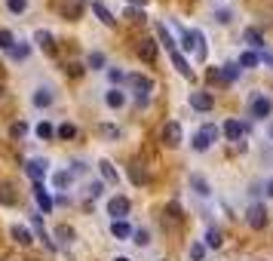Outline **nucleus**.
<instances>
[{"instance_id":"nucleus-1","label":"nucleus","mask_w":273,"mask_h":261,"mask_svg":"<svg viewBox=\"0 0 273 261\" xmlns=\"http://www.w3.org/2000/svg\"><path fill=\"white\" fill-rule=\"evenodd\" d=\"M181 46L187 52H193L196 62H206V37L203 31H181Z\"/></svg>"},{"instance_id":"nucleus-2","label":"nucleus","mask_w":273,"mask_h":261,"mask_svg":"<svg viewBox=\"0 0 273 261\" xmlns=\"http://www.w3.org/2000/svg\"><path fill=\"white\" fill-rule=\"evenodd\" d=\"M126 83H129L132 89H135V101H138L141 108H144V104H148V98H151L154 83H151L148 77H141V74H126Z\"/></svg>"},{"instance_id":"nucleus-3","label":"nucleus","mask_w":273,"mask_h":261,"mask_svg":"<svg viewBox=\"0 0 273 261\" xmlns=\"http://www.w3.org/2000/svg\"><path fill=\"white\" fill-rule=\"evenodd\" d=\"M218 135H221V132H218V126H215V123H206L203 129L193 132V142H190V145H193V151H209Z\"/></svg>"},{"instance_id":"nucleus-4","label":"nucleus","mask_w":273,"mask_h":261,"mask_svg":"<svg viewBox=\"0 0 273 261\" xmlns=\"http://www.w3.org/2000/svg\"><path fill=\"white\" fill-rule=\"evenodd\" d=\"M246 221L252 224L255 231L267 228V209H264V203H252V206L246 209Z\"/></svg>"},{"instance_id":"nucleus-5","label":"nucleus","mask_w":273,"mask_h":261,"mask_svg":"<svg viewBox=\"0 0 273 261\" xmlns=\"http://www.w3.org/2000/svg\"><path fill=\"white\" fill-rule=\"evenodd\" d=\"M107 215H111L114 221H126V215H129V200H126L123 194L111 197V200H107Z\"/></svg>"},{"instance_id":"nucleus-6","label":"nucleus","mask_w":273,"mask_h":261,"mask_svg":"<svg viewBox=\"0 0 273 261\" xmlns=\"http://www.w3.org/2000/svg\"><path fill=\"white\" fill-rule=\"evenodd\" d=\"M249 111H252V117L264 120V117H270V111H273V101H270L267 95H252V101H249Z\"/></svg>"},{"instance_id":"nucleus-7","label":"nucleus","mask_w":273,"mask_h":261,"mask_svg":"<svg viewBox=\"0 0 273 261\" xmlns=\"http://www.w3.org/2000/svg\"><path fill=\"white\" fill-rule=\"evenodd\" d=\"M25 172H28V175L34 178V184H37V181H43V178H46V172H49V163L43 160V157H34V160H28Z\"/></svg>"},{"instance_id":"nucleus-8","label":"nucleus","mask_w":273,"mask_h":261,"mask_svg":"<svg viewBox=\"0 0 273 261\" xmlns=\"http://www.w3.org/2000/svg\"><path fill=\"white\" fill-rule=\"evenodd\" d=\"M163 145H169V148L181 145V126L175 123V120H169V123L163 126Z\"/></svg>"},{"instance_id":"nucleus-9","label":"nucleus","mask_w":273,"mask_h":261,"mask_svg":"<svg viewBox=\"0 0 273 261\" xmlns=\"http://www.w3.org/2000/svg\"><path fill=\"white\" fill-rule=\"evenodd\" d=\"M31 101H34V108H49V104L56 101V95H52L49 86H37V89H34V95H31Z\"/></svg>"},{"instance_id":"nucleus-10","label":"nucleus","mask_w":273,"mask_h":261,"mask_svg":"<svg viewBox=\"0 0 273 261\" xmlns=\"http://www.w3.org/2000/svg\"><path fill=\"white\" fill-rule=\"evenodd\" d=\"M34 200H37V206L43 209V212H52V206H56V200H52V197L46 194L43 181H37V184H34Z\"/></svg>"},{"instance_id":"nucleus-11","label":"nucleus","mask_w":273,"mask_h":261,"mask_svg":"<svg viewBox=\"0 0 273 261\" xmlns=\"http://www.w3.org/2000/svg\"><path fill=\"white\" fill-rule=\"evenodd\" d=\"M169 59H172V65L178 68V74H181V77H193V68H190V62H187L184 56H181V49H172V52H169Z\"/></svg>"},{"instance_id":"nucleus-12","label":"nucleus","mask_w":273,"mask_h":261,"mask_svg":"<svg viewBox=\"0 0 273 261\" xmlns=\"http://www.w3.org/2000/svg\"><path fill=\"white\" fill-rule=\"evenodd\" d=\"M212 104H215V98L209 95V92H190V108H196V111H212Z\"/></svg>"},{"instance_id":"nucleus-13","label":"nucleus","mask_w":273,"mask_h":261,"mask_svg":"<svg viewBox=\"0 0 273 261\" xmlns=\"http://www.w3.org/2000/svg\"><path fill=\"white\" fill-rule=\"evenodd\" d=\"M224 135L230 138V142H240V138L246 135V123L243 120H227L224 123Z\"/></svg>"},{"instance_id":"nucleus-14","label":"nucleus","mask_w":273,"mask_h":261,"mask_svg":"<svg viewBox=\"0 0 273 261\" xmlns=\"http://www.w3.org/2000/svg\"><path fill=\"white\" fill-rule=\"evenodd\" d=\"M104 104H107V108H114V111H120L123 104H126V92L117 89V86H114V89H107L104 92Z\"/></svg>"},{"instance_id":"nucleus-15","label":"nucleus","mask_w":273,"mask_h":261,"mask_svg":"<svg viewBox=\"0 0 273 261\" xmlns=\"http://www.w3.org/2000/svg\"><path fill=\"white\" fill-rule=\"evenodd\" d=\"M34 43H37L43 52H49V56L56 52V43H52V34H49V31H43V28H40L37 34H34Z\"/></svg>"},{"instance_id":"nucleus-16","label":"nucleus","mask_w":273,"mask_h":261,"mask_svg":"<svg viewBox=\"0 0 273 261\" xmlns=\"http://www.w3.org/2000/svg\"><path fill=\"white\" fill-rule=\"evenodd\" d=\"M9 234H12V240H15V243H22V246H31V243H34V240H31V231L25 228V224H12Z\"/></svg>"},{"instance_id":"nucleus-17","label":"nucleus","mask_w":273,"mask_h":261,"mask_svg":"<svg viewBox=\"0 0 273 261\" xmlns=\"http://www.w3.org/2000/svg\"><path fill=\"white\" fill-rule=\"evenodd\" d=\"M31 224H34V234H37L43 243H46V249H56V243L49 240V234H46V228H43V221H40V215H31Z\"/></svg>"},{"instance_id":"nucleus-18","label":"nucleus","mask_w":273,"mask_h":261,"mask_svg":"<svg viewBox=\"0 0 273 261\" xmlns=\"http://www.w3.org/2000/svg\"><path fill=\"white\" fill-rule=\"evenodd\" d=\"M28 56H31V46H28L25 40H15V46L9 49V59H12V62H25Z\"/></svg>"},{"instance_id":"nucleus-19","label":"nucleus","mask_w":273,"mask_h":261,"mask_svg":"<svg viewBox=\"0 0 273 261\" xmlns=\"http://www.w3.org/2000/svg\"><path fill=\"white\" fill-rule=\"evenodd\" d=\"M71 181H74V172L71 169H59L56 175H52V184H56L59 190H65V187H71Z\"/></svg>"},{"instance_id":"nucleus-20","label":"nucleus","mask_w":273,"mask_h":261,"mask_svg":"<svg viewBox=\"0 0 273 261\" xmlns=\"http://www.w3.org/2000/svg\"><path fill=\"white\" fill-rule=\"evenodd\" d=\"M111 234H114L117 240H129L135 231L129 228V221H111Z\"/></svg>"},{"instance_id":"nucleus-21","label":"nucleus","mask_w":273,"mask_h":261,"mask_svg":"<svg viewBox=\"0 0 273 261\" xmlns=\"http://www.w3.org/2000/svg\"><path fill=\"white\" fill-rule=\"evenodd\" d=\"M138 56H141L144 62H154V59H157V43H154V40H141Z\"/></svg>"},{"instance_id":"nucleus-22","label":"nucleus","mask_w":273,"mask_h":261,"mask_svg":"<svg viewBox=\"0 0 273 261\" xmlns=\"http://www.w3.org/2000/svg\"><path fill=\"white\" fill-rule=\"evenodd\" d=\"M92 12H95V15H98V19H101V22H104V25H107V28H111V25H114V22H117V19H114V15H111V9H107V6H104V3H98V0H95V3H92Z\"/></svg>"},{"instance_id":"nucleus-23","label":"nucleus","mask_w":273,"mask_h":261,"mask_svg":"<svg viewBox=\"0 0 273 261\" xmlns=\"http://www.w3.org/2000/svg\"><path fill=\"white\" fill-rule=\"evenodd\" d=\"M98 169H101L104 181H111V184H117V181H120V175H117V169H114V163H111V160H101V163H98Z\"/></svg>"},{"instance_id":"nucleus-24","label":"nucleus","mask_w":273,"mask_h":261,"mask_svg":"<svg viewBox=\"0 0 273 261\" xmlns=\"http://www.w3.org/2000/svg\"><path fill=\"white\" fill-rule=\"evenodd\" d=\"M243 37H246L249 46H255V49H261V46H264V37H261V31H258V28H246V31H243Z\"/></svg>"},{"instance_id":"nucleus-25","label":"nucleus","mask_w":273,"mask_h":261,"mask_svg":"<svg viewBox=\"0 0 273 261\" xmlns=\"http://www.w3.org/2000/svg\"><path fill=\"white\" fill-rule=\"evenodd\" d=\"M157 37L163 40V46H166L169 52H172V49H178V43L172 40V34H169V28H166V25H157Z\"/></svg>"},{"instance_id":"nucleus-26","label":"nucleus","mask_w":273,"mask_h":261,"mask_svg":"<svg viewBox=\"0 0 273 261\" xmlns=\"http://www.w3.org/2000/svg\"><path fill=\"white\" fill-rule=\"evenodd\" d=\"M190 187L196 190L199 197H209V194H212V190H209V181H206L203 175H190Z\"/></svg>"},{"instance_id":"nucleus-27","label":"nucleus","mask_w":273,"mask_h":261,"mask_svg":"<svg viewBox=\"0 0 273 261\" xmlns=\"http://www.w3.org/2000/svg\"><path fill=\"white\" fill-rule=\"evenodd\" d=\"M221 77H224L227 83H233L236 77H240V62H227V65L221 68Z\"/></svg>"},{"instance_id":"nucleus-28","label":"nucleus","mask_w":273,"mask_h":261,"mask_svg":"<svg viewBox=\"0 0 273 261\" xmlns=\"http://www.w3.org/2000/svg\"><path fill=\"white\" fill-rule=\"evenodd\" d=\"M258 62H261V59H258V52H252V49L240 56V68H246V71H249V68H258Z\"/></svg>"},{"instance_id":"nucleus-29","label":"nucleus","mask_w":273,"mask_h":261,"mask_svg":"<svg viewBox=\"0 0 273 261\" xmlns=\"http://www.w3.org/2000/svg\"><path fill=\"white\" fill-rule=\"evenodd\" d=\"M221 240H224V234H221V228H209L206 231V246H221Z\"/></svg>"},{"instance_id":"nucleus-30","label":"nucleus","mask_w":273,"mask_h":261,"mask_svg":"<svg viewBox=\"0 0 273 261\" xmlns=\"http://www.w3.org/2000/svg\"><path fill=\"white\" fill-rule=\"evenodd\" d=\"M0 203L3 206H15V194H12V187L6 181H0Z\"/></svg>"},{"instance_id":"nucleus-31","label":"nucleus","mask_w":273,"mask_h":261,"mask_svg":"<svg viewBox=\"0 0 273 261\" xmlns=\"http://www.w3.org/2000/svg\"><path fill=\"white\" fill-rule=\"evenodd\" d=\"M12 46H15V37H12V31L0 28V49H3V52H9Z\"/></svg>"},{"instance_id":"nucleus-32","label":"nucleus","mask_w":273,"mask_h":261,"mask_svg":"<svg viewBox=\"0 0 273 261\" xmlns=\"http://www.w3.org/2000/svg\"><path fill=\"white\" fill-rule=\"evenodd\" d=\"M86 65L92 68V71H98V68H104V52H89V59H86Z\"/></svg>"},{"instance_id":"nucleus-33","label":"nucleus","mask_w":273,"mask_h":261,"mask_svg":"<svg viewBox=\"0 0 273 261\" xmlns=\"http://www.w3.org/2000/svg\"><path fill=\"white\" fill-rule=\"evenodd\" d=\"M56 135H59V138H74V135H77V126H74V123H62V126L56 129Z\"/></svg>"},{"instance_id":"nucleus-34","label":"nucleus","mask_w":273,"mask_h":261,"mask_svg":"<svg viewBox=\"0 0 273 261\" xmlns=\"http://www.w3.org/2000/svg\"><path fill=\"white\" fill-rule=\"evenodd\" d=\"M52 135H56L52 123H46V120H43V123H37V138H43V142H46V138H52Z\"/></svg>"},{"instance_id":"nucleus-35","label":"nucleus","mask_w":273,"mask_h":261,"mask_svg":"<svg viewBox=\"0 0 273 261\" xmlns=\"http://www.w3.org/2000/svg\"><path fill=\"white\" fill-rule=\"evenodd\" d=\"M6 9L19 15V12H25V9H28V0H6Z\"/></svg>"},{"instance_id":"nucleus-36","label":"nucleus","mask_w":273,"mask_h":261,"mask_svg":"<svg viewBox=\"0 0 273 261\" xmlns=\"http://www.w3.org/2000/svg\"><path fill=\"white\" fill-rule=\"evenodd\" d=\"M25 132H28V123H22V120H19V123H12V126H9V135H12V138H22Z\"/></svg>"},{"instance_id":"nucleus-37","label":"nucleus","mask_w":273,"mask_h":261,"mask_svg":"<svg viewBox=\"0 0 273 261\" xmlns=\"http://www.w3.org/2000/svg\"><path fill=\"white\" fill-rule=\"evenodd\" d=\"M56 237H59L62 243H71V240H74V231H71V228H68V224H62V228L56 231Z\"/></svg>"},{"instance_id":"nucleus-38","label":"nucleus","mask_w":273,"mask_h":261,"mask_svg":"<svg viewBox=\"0 0 273 261\" xmlns=\"http://www.w3.org/2000/svg\"><path fill=\"white\" fill-rule=\"evenodd\" d=\"M101 190H104L101 181H89V184H86V194H89V197H101Z\"/></svg>"},{"instance_id":"nucleus-39","label":"nucleus","mask_w":273,"mask_h":261,"mask_svg":"<svg viewBox=\"0 0 273 261\" xmlns=\"http://www.w3.org/2000/svg\"><path fill=\"white\" fill-rule=\"evenodd\" d=\"M203 255H206V243H193V246H190V258H193V261H199Z\"/></svg>"},{"instance_id":"nucleus-40","label":"nucleus","mask_w":273,"mask_h":261,"mask_svg":"<svg viewBox=\"0 0 273 261\" xmlns=\"http://www.w3.org/2000/svg\"><path fill=\"white\" fill-rule=\"evenodd\" d=\"M107 77H111V83H126V74L120 71V68H111V71H107Z\"/></svg>"},{"instance_id":"nucleus-41","label":"nucleus","mask_w":273,"mask_h":261,"mask_svg":"<svg viewBox=\"0 0 273 261\" xmlns=\"http://www.w3.org/2000/svg\"><path fill=\"white\" fill-rule=\"evenodd\" d=\"M132 237H135V243H138V246H148V243H151V234H148V231H135Z\"/></svg>"},{"instance_id":"nucleus-42","label":"nucleus","mask_w":273,"mask_h":261,"mask_svg":"<svg viewBox=\"0 0 273 261\" xmlns=\"http://www.w3.org/2000/svg\"><path fill=\"white\" fill-rule=\"evenodd\" d=\"M129 175H132V181H135V184H144V172H141L138 166H129Z\"/></svg>"},{"instance_id":"nucleus-43","label":"nucleus","mask_w":273,"mask_h":261,"mask_svg":"<svg viewBox=\"0 0 273 261\" xmlns=\"http://www.w3.org/2000/svg\"><path fill=\"white\" fill-rule=\"evenodd\" d=\"M215 19L221 22V25H227V22H230V9H218V12H215Z\"/></svg>"},{"instance_id":"nucleus-44","label":"nucleus","mask_w":273,"mask_h":261,"mask_svg":"<svg viewBox=\"0 0 273 261\" xmlns=\"http://www.w3.org/2000/svg\"><path fill=\"white\" fill-rule=\"evenodd\" d=\"M166 212H169L172 218H181V206H178V203H169V209H166Z\"/></svg>"},{"instance_id":"nucleus-45","label":"nucleus","mask_w":273,"mask_h":261,"mask_svg":"<svg viewBox=\"0 0 273 261\" xmlns=\"http://www.w3.org/2000/svg\"><path fill=\"white\" fill-rule=\"evenodd\" d=\"M71 172H86V163L83 160H74V163H71Z\"/></svg>"},{"instance_id":"nucleus-46","label":"nucleus","mask_w":273,"mask_h":261,"mask_svg":"<svg viewBox=\"0 0 273 261\" xmlns=\"http://www.w3.org/2000/svg\"><path fill=\"white\" fill-rule=\"evenodd\" d=\"M104 135H111V138H117V135H120V129H114V126H104Z\"/></svg>"},{"instance_id":"nucleus-47","label":"nucleus","mask_w":273,"mask_h":261,"mask_svg":"<svg viewBox=\"0 0 273 261\" xmlns=\"http://www.w3.org/2000/svg\"><path fill=\"white\" fill-rule=\"evenodd\" d=\"M261 59H264V62H267V65L273 68V49H267V52H264V56H261Z\"/></svg>"},{"instance_id":"nucleus-48","label":"nucleus","mask_w":273,"mask_h":261,"mask_svg":"<svg viewBox=\"0 0 273 261\" xmlns=\"http://www.w3.org/2000/svg\"><path fill=\"white\" fill-rule=\"evenodd\" d=\"M264 194H267V197H273V178H267V184H264Z\"/></svg>"},{"instance_id":"nucleus-49","label":"nucleus","mask_w":273,"mask_h":261,"mask_svg":"<svg viewBox=\"0 0 273 261\" xmlns=\"http://www.w3.org/2000/svg\"><path fill=\"white\" fill-rule=\"evenodd\" d=\"M129 3H135V6H144V3H148V0H129Z\"/></svg>"},{"instance_id":"nucleus-50","label":"nucleus","mask_w":273,"mask_h":261,"mask_svg":"<svg viewBox=\"0 0 273 261\" xmlns=\"http://www.w3.org/2000/svg\"><path fill=\"white\" fill-rule=\"evenodd\" d=\"M267 135H270V142H273V123H270V126H267Z\"/></svg>"},{"instance_id":"nucleus-51","label":"nucleus","mask_w":273,"mask_h":261,"mask_svg":"<svg viewBox=\"0 0 273 261\" xmlns=\"http://www.w3.org/2000/svg\"><path fill=\"white\" fill-rule=\"evenodd\" d=\"M114 261H129V258H126V255H117V258H114Z\"/></svg>"}]
</instances>
